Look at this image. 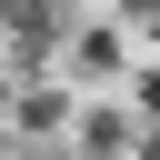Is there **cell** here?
I'll return each instance as SVG.
<instances>
[{"label": "cell", "instance_id": "obj_1", "mask_svg": "<svg viewBox=\"0 0 160 160\" xmlns=\"http://www.w3.org/2000/svg\"><path fill=\"white\" fill-rule=\"evenodd\" d=\"M70 60H80V70H100V80H110V70H120V30H110V20H90V30H80V40H70Z\"/></svg>", "mask_w": 160, "mask_h": 160}]
</instances>
